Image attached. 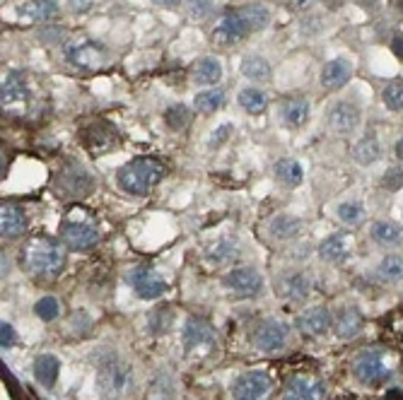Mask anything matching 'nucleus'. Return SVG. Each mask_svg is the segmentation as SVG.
Masks as SVG:
<instances>
[{"mask_svg": "<svg viewBox=\"0 0 403 400\" xmlns=\"http://www.w3.org/2000/svg\"><path fill=\"white\" fill-rule=\"evenodd\" d=\"M65 249L63 241L49 239V236H34L24 244L22 253H19V261H22L24 270L32 272L37 277H46L53 280L63 272L65 268Z\"/></svg>", "mask_w": 403, "mask_h": 400, "instance_id": "nucleus-1", "label": "nucleus"}, {"mask_svg": "<svg viewBox=\"0 0 403 400\" xmlns=\"http://www.w3.org/2000/svg\"><path fill=\"white\" fill-rule=\"evenodd\" d=\"M164 176V166L155 157H138L119 169V186L130 195H148L160 179Z\"/></svg>", "mask_w": 403, "mask_h": 400, "instance_id": "nucleus-2", "label": "nucleus"}, {"mask_svg": "<svg viewBox=\"0 0 403 400\" xmlns=\"http://www.w3.org/2000/svg\"><path fill=\"white\" fill-rule=\"evenodd\" d=\"M352 374L365 386H381L394 376V357L386 350H362L352 362Z\"/></svg>", "mask_w": 403, "mask_h": 400, "instance_id": "nucleus-3", "label": "nucleus"}, {"mask_svg": "<svg viewBox=\"0 0 403 400\" xmlns=\"http://www.w3.org/2000/svg\"><path fill=\"white\" fill-rule=\"evenodd\" d=\"M97 383H99V391L102 396L107 398H119L123 396L126 386H128V367L121 362L119 357L109 354L102 364H99V376H97Z\"/></svg>", "mask_w": 403, "mask_h": 400, "instance_id": "nucleus-4", "label": "nucleus"}, {"mask_svg": "<svg viewBox=\"0 0 403 400\" xmlns=\"http://www.w3.org/2000/svg\"><path fill=\"white\" fill-rule=\"evenodd\" d=\"M232 396L234 400H271L273 381L266 372H246L234 381Z\"/></svg>", "mask_w": 403, "mask_h": 400, "instance_id": "nucleus-5", "label": "nucleus"}, {"mask_svg": "<svg viewBox=\"0 0 403 400\" xmlns=\"http://www.w3.org/2000/svg\"><path fill=\"white\" fill-rule=\"evenodd\" d=\"M225 287L232 292L234 297L239 299H251L261 292L264 287V277L256 268L251 266H241V268H234L225 275Z\"/></svg>", "mask_w": 403, "mask_h": 400, "instance_id": "nucleus-6", "label": "nucleus"}, {"mask_svg": "<svg viewBox=\"0 0 403 400\" xmlns=\"http://www.w3.org/2000/svg\"><path fill=\"white\" fill-rule=\"evenodd\" d=\"M288 326L283 321H275V318H266L256 326L254 331V345L261 352H280L288 345Z\"/></svg>", "mask_w": 403, "mask_h": 400, "instance_id": "nucleus-7", "label": "nucleus"}, {"mask_svg": "<svg viewBox=\"0 0 403 400\" xmlns=\"http://www.w3.org/2000/svg\"><path fill=\"white\" fill-rule=\"evenodd\" d=\"M65 58L80 70H97L107 63V51L99 46V44L83 39V42H75L65 46Z\"/></svg>", "mask_w": 403, "mask_h": 400, "instance_id": "nucleus-8", "label": "nucleus"}, {"mask_svg": "<svg viewBox=\"0 0 403 400\" xmlns=\"http://www.w3.org/2000/svg\"><path fill=\"white\" fill-rule=\"evenodd\" d=\"M128 280L140 299H160V297L164 295V290H167L164 277L160 275V272H155L153 268H145V266L135 268V270L130 272Z\"/></svg>", "mask_w": 403, "mask_h": 400, "instance_id": "nucleus-9", "label": "nucleus"}, {"mask_svg": "<svg viewBox=\"0 0 403 400\" xmlns=\"http://www.w3.org/2000/svg\"><path fill=\"white\" fill-rule=\"evenodd\" d=\"M360 119H362L360 109H357L355 104H350V101H338V104L331 106L329 114H326V123H329V128L338 135L355 133L357 125H360Z\"/></svg>", "mask_w": 403, "mask_h": 400, "instance_id": "nucleus-10", "label": "nucleus"}, {"mask_svg": "<svg viewBox=\"0 0 403 400\" xmlns=\"http://www.w3.org/2000/svg\"><path fill=\"white\" fill-rule=\"evenodd\" d=\"M0 99H3V109L15 114V111L27 109L29 104V89H27V80L19 73H8V78L3 80V92H0Z\"/></svg>", "mask_w": 403, "mask_h": 400, "instance_id": "nucleus-11", "label": "nucleus"}, {"mask_svg": "<svg viewBox=\"0 0 403 400\" xmlns=\"http://www.w3.org/2000/svg\"><path fill=\"white\" fill-rule=\"evenodd\" d=\"M60 239H63V244L68 249L87 251L92 246H97L99 232L89 225H83V222H65V225H60Z\"/></svg>", "mask_w": 403, "mask_h": 400, "instance_id": "nucleus-12", "label": "nucleus"}, {"mask_svg": "<svg viewBox=\"0 0 403 400\" xmlns=\"http://www.w3.org/2000/svg\"><path fill=\"white\" fill-rule=\"evenodd\" d=\"M326 398V386L314 376L307 374H297L288 381L283 391V400H324Z\"/></svg>", "mask_w": 403, "mask_h": 400, "instance_id": "nucleus-13", "label": "nucleus"}, {"mask_svg": "<svg viewBox=\"0 0 403 400\" xmlns=\"http://www.w3.org/2000/svg\"><path fill=\"white\" fill-rule=\"evenodd\" d=\"M246 34H249V27L244 24L241 15L237 12V10H232V12L223 15V19L218 22V27H215V32H213V42L218 44V46H234V44L241 42Z\"/></svg>", "mask_w": 403, "mask_h": 400, "instance_id": "nucleus-14", "label": "nucleus"}, {"mask_svg": "<svg viewBox=\"0 0 403 400\" xmlns=\"http://www.w3.org/2000/svg\"><path fill=\"white\" fill-rule=\"evenodd\" d=\"M58 189L63 195L70 198H83L92 191V179L87 176V171L80 169V166H68V169L60 171L58 176Z\"/></svg>", "mask_w": 403, "mask_h": 400, "instance_id": "nucleus-15", "label": "nucleus"}, {"mask_svg": "<svg viewBox=\"0 0 403 400\" xmlns=\"http://www.w3.org/2000/svg\"><path fill=\"white\" fill-rule=\"evenodd\" d=\"M215 338V331L205 318H189L184 323V331H181V340H184V347L186 350H196V347H203V345H210Z\"/></svg>", "mask_w": 403, "mask_h": 400, "instance_id": "nucleus-16", "label": "nucleus"}, {"mask_svg": "<svg viewBox=\"0 0 403 400\" xmlns=\"http://www.w3.org/2000/svg\"><path fill=\"white\" fill-rule=\"evenodd\" d=\"M331 326H334V316H331V311L326 306L307 308L300 316V321H297V328L305 336H324Z\"/></svg>", "mask_w": 403, "mask_h": 400, "instance_id": "nucleus-17", "label": "nucleus"}, {"mask_svg": "<svg viewBox=\"0 0 403 400\" xmlns=\"http://www.w3.org/2000/svg\"><path fill=\"white\" fill-rule=\"evenodd\" d=\"M352 251V236L345 232H336V234L326 236L319 246V256L326 263H343Z\"/></svg>", "mask_w": 403, "mask_h": 400, "instance_id": "nucleus-18", "label": "nucleus"}, {"mask_svg": "<svg viewBox=\"0 0 403 400\" xmlns=\"http://www.w3.org/2000/svg\"><path fill=\"white\" fill-rule=\"evenodd\" d=\"M27 215L19 205H12V202H3V210H0V234L5 239H15V236L24 234L27 229Z\"/></svg>", "mask_w": 403, "mask_h": 400, "instance_id": "nucleus-19", "label": "nucleus"}, {"mask_svg": "<svg viewBox=\"0 0 403 400\" xmlns=\"http://www.w3.org/2000/svg\"><path fill=\"white\" fill-rule=\"evenodd\" d=\"M17 17L24 22H49L58 17V3L56 0H27L17 8Z\"/></svg>", "mask_w": 403, "mask_h": 400, "instance_id": "nucleus-20", "label": "nucleus"}, {"mask_svg": "<svg viewBox=\"0 0 403 400\" xmlns=\"http://www.w3.org/2000/svg\"><path fill=\"white\" fill-rule=\"evenodd\" d=\"M370 236L377 246H384V249H399V246H403V227L391 220L375 222L370 229Z\"/></svg>", "mask_w": 403, "mask_h": 400, "instance_id": "nucleus-21", "label": "nucleus"}, {"mask_svg": "<svg viewBox=\"0 0 403 400\" xmlns=\"http://www.w3.org/2000/svg\"><path fill=\"white\" fill-rule=\"evenodd\" d=\"M350 75H352V65L345 58H334L321 70V85L326 89H341L343 85H348Z\"/></svg>", "mask_w": 403, "mask_h": 400, "instance_id": "nucleus-22", "label": "nucleus"}, {"mask_svg": "<svg viewBox=\"0 0 403 400\" xmlns=\"http://www.w3.org/2000/svg\"><path fill=\"white\" fill-rule=\"evenodd\" d=\"M362 323H365V321H362L360 311H357L355 306H345V308H341V311L334 316V331H336V336H338V338H343V340H350V338L360 336Z\"/></svg>", "mask_w": 403, "mask_h": 400, "instance_id": "nucleus-23", "label": "nucleus"}, {"mask_svg": "<svg viewBox=\"0 0 403 400\" xmlns=\"http://www.w3.org/2000/svg\"><path fill=\"white\" fill-rule=\"evenodd\" d=\"M58 374H60V362L53 354H42V357L34 362V376H37V381L42 383L44 388H51L53 383H56Z\"/></svg>", "mask_w": 403, "mask_h": 400, "instance_id": "nucleus-24", "label": "nucleus"}, {"mask_svg": "<svg viewBox=\"0 0 403 400\" xmlns=\"http://www.w3.org/2000/svg\"><path fill=\"white\" fill-rule=\"evenodd\" d=\"M223 78V63L213 55H205L194 65V80L200 85H215Z\"/></svg>", "mask_w": 403, "mask_h": 400, "instance_id": "nucleus-25", "label": "nucleus"}, {"mask_svg": "<svg viewBox=\"0 0 403 400\" xmlns=\"http://www.w3.org/2000/svg\"><path fill=\"white\" fill-rule=\"evenodd\" d=\"M280 292H283L285 299L300 304L309 297V282H307V277L300 275V272H290V275H285L283 282H280Z\"/></svg>", "mask_w": 403, "mask_h": 400, "instance_id": "nucleus-26", "label": "nucleus"}, {"mask_svg": "<svg viewBox=\"0 0 403 400\" xmlns=\"http://www.w3.org/2000/svg\"><path fill=\"white\" fill-rule=\"evenodd\" d=\"M280 116H283V123L288 128H300V125L307 123V116H309V104L305 99H288L280 109Z\"/></svg>", "mask_w": 403, "mask_h": 400, "instance_id": "nucleus-27", "label": "nucleus"}, {"mask_svg": "<svg viewBox=\"0 0 403 400\" xmlns=\"http://www.w3.org/2000/svg\"><path fill=\"white\" fill-rule=\"evenodd\" d=\"M268 229L278 241H290V239H295V236L300 234L302 222L297 220V217H292V215H278V217L271 220Z\"/></svg>", "mask_w": 403, "mask_h": 400, "instance_id": "nucleus-28", "label": "nucleus"}, {"mask_svg": "<svg viewBox=\"0 0 403 400\" xmlns=\"http://www.w3.org/2000/svg\"><path fill=\"white\" fill-rule=\"evenodd\" d=\"M241 75L249 78L251 82H266L271 78V65L261 55H244L241 60Z\"/></svg>", "mask_w": 403, "mask_h": 400, "instance_id": "nucleus-29", "label": "nucleus"}, {"mask_svg": "<svg viewBox=\"0 0 403 400\" xmlns=\"http://www.w3.org/2000/svg\"><path fill=\"white\" fill-rule=\"evenodd\" d=\"M275 176H278L280 184L290 186V189H295V186L302 184V179H305V171H302V164L297 159H290V157H285V159H280L278 164H275Z\"/></svg>", "mask_w": 403, "mask_h": 400, "instance_id": "nucleus-30", "label": "nucleus"}, {"mask_svg": "<svg viewBox=\"0 0 403 400\" xmlns=\"http://www.w3.org/2000/svg\"><path fill=\"white\" fill-rule=\"evenodd\" d=\"M237 12L241 15V19H244V24L249 27V32H259V29L268 27V22H271V12L264 5H244V8H239Z\"/></svg>", "mask_w": 403, "mask_h": 400, "instance_id": "nucleus-31", "label": "nucleus"}, {"mask_svg": "<svg viewBox=\"0 0 403 400\" xmlns=\"http://www.w3.org/2000/svg\"><path fill=\"white\" fill-rule=\"evenodd\" d=\"M381 150H379V143H377L375 138H362L360 143L352 148V157H355V162L360 166H370L375 164L377 159H379Z\"/></svg>", "mask_w": 403, "mask_h": 400, "instance_id": "nucleus-32", "label": "nucleus"}, {"mask_svg": "<svg viewBox=\"0 0 403 400\" xmlns=\"http://www.w3.org/2000/svg\"><path fill=\"white\" fill-rule=\"evenodd\" d=\"M223 104H225V94L220 89H205V92H198L194 97V106L200 114H213Z\"/></svg>", "mask_w": 403, "mask_h": 400, "instance_id": "nucleus-33", "label": "nucleus"}, {"mask_svg": "<svg viewBox=\"0 0 403 400\" xmlns=\"http://www.w3.org/2000/svg\"><path fill=\"white\" fill-rule=\"evenodd\" d=\"M239 104L246 114H264L266 111V94L256 87H246L239 92Z\"/></svg>", "mask_w": 403, "mask_h": 400, "instance_id": "nucleus-34", "label": "nucleus"}, {"mask_svg": "<svg viewBox=\"0 0 403 400\" xmlns=\"http://www.w3.org/2000/svg\"><path fill=\"white\" fill-rule=\"evenodd\" d=\"M381 280L386 282H401L403 280V258L401 256H386L377 268Z\"/></svg>", "mask_w": 403, "mask_h": 400, "instance_id": "nucleus-35", "label": "nucleus"}, {"mask_svg": "<svg viewBox=\"0 0 403 400\" xmlns=\"http://www.w3.org/2000/svg\"><path fill=\"white\" fill-rule=\"evenodd\" d=\"M164 123L172 130H184L191 123V111L184 104H172L164 111Z\"/></svg>", "mask_w": 403, "mask_h": 400, "instance_id": "nucleus-36", "label": "nucleus"}, {"mask_svg": "<svg viewBox=\"0 0 403 400\" xmlns=\"http://www.w3.org/2000/svg\"><path fill=\"white\" fill-rule=\"evenodd\" d=\"M338 217L345 222L348 227H360L362 220H365V207L355 200H348L338 205Z\"/></svg>", "mask_w": 403, "mask_h": 400, "instance_id": "nucleus-37", "label": "nucleus"}, {"mask_svg": "<svg viewBox=\"0 0 403 400\" xmlns=\"http://www.w3.org/2000/svg\"><path fill=\"white\" fill-rule=\"evenodd\" d=\"M34 313H37L42 321L51 323L60 316V304L56 297H42V299L34 304Z\"/></svg>", "mask_w": 403, "mask_h": 400, "instance_id": "nucleus-38", "label": "nucleus"}, {"mask_svg": "<svg viewBox=\"0 0 403 400\" xmlns=\"http://www.w3.org/2000/svg\"><path fill=\"white\" fill-rule=\"evenodd\" d=\"M381 101L389 111H403V82H391L381 92Z\"/></svg>", "mask_w": 403, "mask_h": 400, "instance_id": "nucleus-39", "label": "nucleus"}, {"mask_svg": "<svg viewBox=\"0 0 403 400\" xmlns=\"http://www.w3.org/2000/svg\"><path fill=\"white\" fill-rule=\"evenodd\" d=\"M186 12H189L191 19L203 22L215 12V3L213 0H186Z\"/></svg>", "mask_w": 403, "mask_h": 400, "instance_id": "nucleus-40", "label": "nucleus"}, {"mask_svg": "<svg viewBox=\"0 0 403 400\" xmlns=\"http://www.w3.org/2000/svg\"><path fill=\"white\" fill-rule=\"evenodd\" d=\"M172 311H169V308H155L153 313H150V331L153 333H164L167 331L169 326H172Z\"/></svg>", "mask_w": 403, "mask_h": 400, "instance_id": "nucleus-41", "label": "nucleus"}, {"mask_svg": "<svg viewBox=\"0 0 403 400\" xmlns=\"http://www.w3.org/2000/svg\"><path fill=\"white\" fill-rule=\"evenodd\" d=\"M381 181H384L386 191H401L403 189V169H399V166H391Z\"/></svg>", "mask_w": 403, "mask_h": 400, "instance_id": "nucleus-42", "label": "nucleus"}, {"mask_svg": "<svg viewBox=\"0 0 403 400\" xmlns=\"http://www.w3.org/2000/svg\"><path fill=\"white\" fill-rule=\"evenodd\" d=\"M232 256H234V246H232L230 241H223V244L215 246V251L210 253V261H213V263H225V261H230Z\"/></svg>", "mask_w": 403, "mask_h": 400, "instance_id": "nucleus-43", "label": "nucleus"}, {"mask_svg": "<svg viewBox=\"0 0 403 400\" xmlns=\"http://www.w3.org/2000/svg\"><path fill=\"white\" fill-rule=\"evenodd\" d=\"M230 135H232V125L230 123H223L218 130H213V135H210V140H208L210 148L215 150V148H220V145H225V143H228Z\"/></svg>", "mask_w": 403, "mask_h": 400, "instance_id": "nucleus-44", "label": "nucleus"}, {"mask_svg": "<svg viewBox=\"0 0 403 400\" xmlns=\"http://www.w3.org/2000/svg\"><path fill=\"white\" fill-rule=\"evenodd\" d=\"M15 340H17V338H15V328L3 321V326H0V345H3V350L12 347Z\"/></svg>", "mask_w": 403, "mask_h": 400, "instance_id": "nucleus-45", "label": "nucleus"}, {"mask_svg": "<svg viewBox=\"0 0 403 400\" xmlns=\"http://www.w3.org/2000/svg\"><path fill=\"white\" fill-rule=\"evenodd\" d=\"M92 3L94 0H68V5H70L73 12H87V10L92 8Z\"/></svg>", "mask_w": 403, "mask_h": 400, "instance_id": "nucleus-46", "label": "nucleus"}, {"mask_svg": "<svg viewBox=\"0 0 403 400\" xmlns=\"http://www.w3.org/2000/svg\"><path fill=\"white\" fill-rule=\"evenodd\" d=\"M391 51H394L399 58H403V34H399V37L391 39Z\"/></svg>", "mask_w": 403, "mask_h": 400, "instance_id": "nucleus-47", "label": "nucleus"}, {"mask_svg": "<svg viewBox=\"0 0 403 400\" xmlns=\"http://www.w3.org/2000/svg\"><path fill=\"white\" fill-rule=\"evenodd\" d=\"M314 3H316V0H290V5L295 10H307V8H311Z\"/></svg>", "mask_w": 403, "mask_h": 400, "instance_id": "nucleus-48", "label": "nucleus"}, {"mask_svg": "<svg viewBox=\"0 0 403 400\" xmlns=\"http://www.w3.org/2000/svg\"><path fill=\"white\" fill-rule=\"evenodd\" d=\"M155 5H160V8H176V5H181L184 0H153Z\"/></svg>", "mask_w": 403, "mask_h": 400, "instance_id": "nucleus-49", "label": "nucleus"}, {"mask_svg": "<svg viewBox=\"0 0 403 400\" xmlns=\"http://www.w3.org/2000/svg\"><path fill=\"white\" fill-rule=\"evenodd\" d=\"M396 157H399V159H403V138L399 140V143H396Z\"/></svg>", "mask_w": 403, "mask_h": 400, "instance_id": "nucleus-50", "label": "nucleus"}, {"mask_svg": "<svg viewBox=\"0 0 403 400\" xmlns=\"http://www.w3.org/2000/svg\"><path fill=\"white\" fill-rule=\"evenodd\" d=\"M399 10H401V12H403V0H399Z\"/></svg>", "mask_w": 403, "mask_h": 400, "instance_id": "nucleus-51", "label": "nucleus"}]
</instances>
